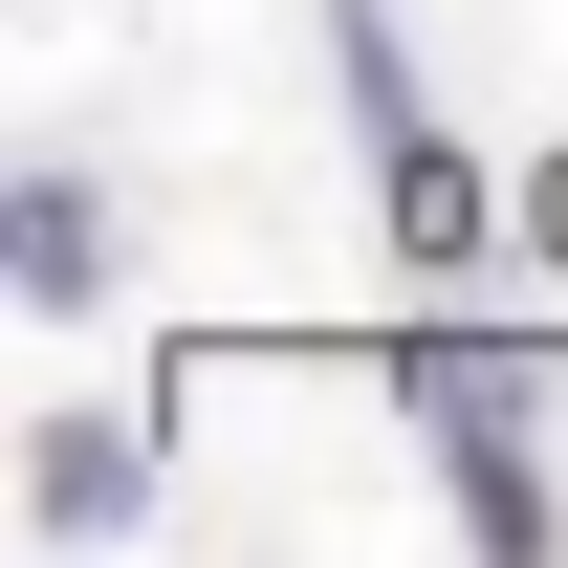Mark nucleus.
<instances>
[{"mask_svg":"<svg viewBox=\"0 0 568 568\" xmlns=\"http://www.w3.org/2000/svg\"><path fill=\"white\" fill-rule=\"evenodd\" d=\"M394 416L437 437V481H459V547H547V351H503V328H416L394 351Z\"/></svg>","mask_w":568,"mask_h":568,"instance_id":"f257e3e1","label":"nucleus"},{"mask_svg":"<svg viewBox=\"0 0 568 568\" xmlns=\"http://www.w3.org/2000/svg\"><path fill=\"white\" fill-rule=\"evenodd\" d=\"M328 88H351V132H437V88H416V22H394V0H328Z\"/></svg>","mask_w":568,"mask_h":568,"instance_id":"39448f33","label":"nucleus"},{"mask_svg":"<svg viewBox=\"0 0 568 568\" xmlns=\"http://www.w3.org/2000/svg\"><path fill=\"white\" fill-rule=\"evenodd\" d=\"M22 525H44V547H153V525H175V481H153V437H132V416H44Z\"/></svg>","mask_w":568,"mask_h":568,"instance_id":"f03ea898","label":"nucleus"},{"mask_svg":"<svg viewBox=\"0 0 568 568\" xmlns=\"http://www.w3.org/2000/svg\"><path fill=\"white\" fill-rule=\"evenodd\" d=\"M0 284H22V306H110V197H88L67 153L0 175Z\"/></svg>","mask_w":568,"mask_h":568,"instance_id":"7ed1b4c3","label":"nucleus"},{"mask_svg":"<svg viewBox=\"0 0 568 568\" xmlns=\"http://www.w3.org/2000/svg\"><path fill=\"white\" fill-rule=\"evenodd\" d=\"M372 219H394V263H481V153L459 132H372Z\"/></svg>","mask_w":568,"mask_h":568,"instance_id":"20e7f679","label":"nucleus"}]
</instances>
